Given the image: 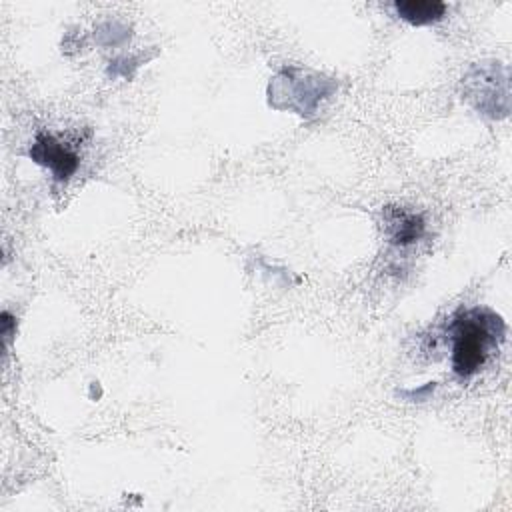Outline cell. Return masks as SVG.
<instances>
[{
    "mask_svg": "<svg viewBox=\"0 0 512 512\" xmlns=\"http://www.w3.org/2000/svg\"><path fill=\"white\" fill-rule=\"evenodd\" d=\"M506 326L488 308L460 310L450 324L452 370L460 378L474 376L502 344Z\"/></svg>",
    "mask_w": 512,
    "mask_h": 512,
    "instance_id": "1",
    "label": "cell"
},
{
    "mask_svg": "<svg viewBox=\"0 0 512 512\" xmlns=\"http://www.w3.org/2000/svg\"><path fill=\"white\" fill-rule=\"evenodd\" d=\"M334 92V82L322 78L320 74H310L302 68H282L278 76L268 86L270 106H274L280 98H288L282 110H294L300 116L308 118L316 112L318 102L328 98Z\"/></svg>",
    "mask_w": 512,
    "mask_h": 512,
    "instance_id": "2",
    "label": "cell"
},
{
    "mask_svg": "<svg viewBox=\"0 0 512 512\" xmlns=\"http://www.w3.org/2000/svg\"><path fill=\"white\" fill-rule=\"evenodd\" d=\"M30 158L46 166L56 180H68L78 168V154L70 150L64 142L56 140L52 134H38L30 146Z\"/></svg>",
    "mask_w": 512,
    "mask_h": 512,
    "instance_id": "3",
    "label": "cell"
},
{
    "mask_svg": "<svg viewBox=\"0 0 512 512\" xmlns=\"http://www.w3.org/2000/svg\"><path fill=\"white\" fill-rule=\"evenodd\" d=\"M424 220L416 212H408L398 206H388L384 210V230L390 244L406 246L416 242L424 234Z\"/></svg>",
    "mask_w": 512,
    "mask_h": 512,
    "instance_id": "4",
    "label": "cell"
},
{
    "mask_svg": "<svg viewBox=\"0 0 512 512\" xmlns=\"http://www.w3.org/2000/svg\"><path fill=\"white\" fill-rule=\"evenodd\" d=\"M394 10L404 22L412 26H426L444 18L446 4L436 0H396Z\"/></svg>",
    "mask_w": 512,
    "mask_h": 512,
    "instance_id": "5",
    "label": "cell"
},
{
    "mask_svg": "<svg viewBox=\"0 0 512 512\" xmlns=\"http://www.w3.org/2000/svg\"><path fill=\"white\" fill-rule=\"evenodd\" d=\"M14 326H16V322H14V318L10 316V312H2V336L6 338V340H10L12 338V332H14Z\"/></svg>",
    "mask_w": 512,
    "mask_h": 512,
    "instance_id": "6",
    "label": "cell"
}]
</instances>
